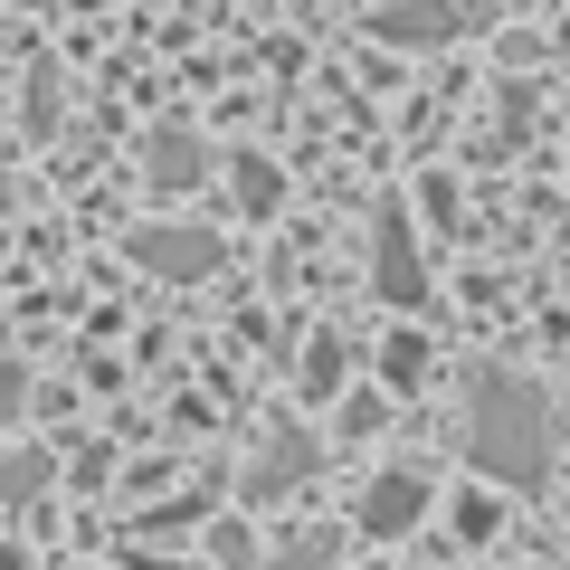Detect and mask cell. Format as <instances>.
Returning a JSON list of instances; mask_svg holds the SVG:
<instances>
[{
    "instance_id": "9c48e42d",
    "label": "cell",
    "mask_w": 570,
    "mask_h": 570,
    "mask_svg": "<svg viewBox=\"0 0 570 570\" xmlns=\"http://www.w3.org/2000/svg\"><path fill=\"white\" fill-rule=\"evenodd\" d=\"M257 570H333V532H295V542H285L276 561H257Z\"/></svg>"
},
{
    "instance_id": "5bb4252c",
    "label": "cell",
    "mask_w": 570,
    "mask_h": 570,
    "mask_svg": "<svg viewBox=\"0 0 570 570\" xmlns=\"http://www.w3.org/2000/svg\"><path fill=\"white\" fill-rule=\"evenodd\" d=\"M134 570H190V561H134Z\"/></svg>"
},
{
    "instance_id": "8992f818",
    "label": "cell",
    "mask_w": 570,
    "mask_h": 570,
    "mask_svg": "<svg viewBox=\"0 0 570 570\" xmlns=\"http://www.w3.org/2000/svg\"><path fill=\"white\" fill-rule=\"evenodd\" d=\"M142 171H153L163 190H181V181H200V171H209V153H200V134H181V124H163V134L142 142Z\"/></svg>"
},
{
    "instance_id": "30bf717a",
    "label": "cell",
    "mask_w": 570,
    "mask_h": 570,
    "mask_svg": "<svg viewBox=\"0 0 570 570\" xmlns=\"http://www.w3.org/2000/svg\"><path fill=\"white\" fill-rule=\"evenodd\" d=\"M39 475H48V456H0V504H29Z\"/></svg>"
},
{
    "instance_id": "7a4b0ae2",
    "label": "cell",
    "mask_w": 570,
    "mask_h": 570,
    "mask_svg": "<svg viewBox=\"0 0 570 570\" xmlns=\"http://www.w3.org/2000/svg\"><path fill=\"white\" fill-rule=\"evenodd\" d=\"M371 295L381 305H428V266H419V238H409V209L381 200V219H371Z\"/></svg>"
},
{
    "instance_id": "8fae6325",
    "label": "cell",
    "mask_w": 570,
    "mask_h": 570,
    "mask_svg": "<svg viewBox=\"0 0 570 570\" xmlns=\"http://www.w3.org/2000/svg\"><path fill=\"white\" fill-rule=\"evenodd\" d=\"M333 381H343V343H333V333H324V343L305 352V400H324Z\"/></svg>"
},
{
    "instance_id": "3957f363",
    "label": "cell",
    "mask_w": 570,
    "mask_h": 570,
    "mask_svg": "<svg viewBox=\"0 0 570 570\" xmlns=\"http://www.w3.org/2000/svg\"><path fill=\"white\" fill-rule=\"evenodd\" d=\"M466 29H475V10H456V0H381L371 10L381 48H456Z\"/></svg>"
},
{
    "instance_id": "6da1fadb",
    "label": "cell",
    "mask_w": 570,
    "mask_h": 570,
    "mask_svg": "<svg viewBox=\"0 0 570 570\" xmlns=\"http://www.w3.org/2000/svg\"><path fill=\"white\" fill-rule=\"evenodd\" d=\"M466 456L494 485H523V494L551 485V466H561V409H551V390L504 371V362H475L466 371Z\"/></svg>"
},
{
    "instance_id": "5b68a950",
    "label": "cell",
    "mask_w": 570,
    "mask_h": 570,
    "mask_svg": "<svg viewBox=\"0 0 570 570\" xmlns=\"http://www.w3.org/2000/svg\"><path fill=\"white\" fill-rule=\"evenodd\" d=\"M419 513H428V475H419V466L371 475V494H362V532H371V542H400Z\"/></svg>"
},
{
    "instance_id": "ba28073f",
    "label": "cell",
    "mask_w": 570,
    "mask_h": 570,
    "mask_svg": "<svg viewBox=\"0 0 570 570\" xmlns=\"http://www.w3.org/2000/svg\"><path fill=\"white\" fill-rule=\"evenodd\" d=\"M228 190H238V209L247 219H266V209H276V163H257V153H238V163H228Z\"/></svg>"
},
{
    "instance_id": "4fadbf2b",
    "label": "cell",
    "mask_w": 570,
    "mask_h": 570,
    "mask_svg": "<svg viewBox=\"0 0 570 570\" xmlns=\"http://www.w3.org/2000/svg\"><path fill=\"white\" fill-rule=\"evenodd\" d=\"M20 400H29V371L0 352V419H20Z\"/></svg>"
},
{
    "instance_id": "7c38bea8",
    "label": "cell",
    "mask_w": 570,
    "mask_h": 570,
    "mask_svg": "<svg viewBox=\"0 0 570 570\" xmlns=\"http://www.w3.org/2000/svg\"><path fill=\"white\" fill-rule=\"evenodd\" d=\"M419 371H428V343H419V333H400V343H390V381H419Z\"/></svg>"
},
{
    "instance_id": "9a60e30c",
    "label": "cell",
    "mask_w": 570,
    "mask_h": 570,
    "mask_svg": "<svg viewBox=\"0 0 570 570\" xmlns=\"http://www.w3.org/2000/svg\"><path fill=\"white\" fill-rule=\"evenodd\" d=\"M0 209H10V181H0Z\"/></svg>"
},
{
    "instance_id": "277c9868",
    "label": "cell",
    "mask_w": 570,
    "mask_h": 570,
    "mask_svg": "<svg viewBox=\"0 0 570 570\" xmlns=\"http://www.w3.org/2000/svg\"><path fill=\"white\" fill-rule=\"evenodd\" d=\"M134 257H142V276L190 285V276H209V266H219V238H209V228H171V219H153V228H134Z\"/></svg>"
},
{
    "instance_id": "2e32d148",
    "label": "cell",
    "mask_w": 570,
    "mask_h": 570,
    "mask_svg": "<svg viewBox=\"0 0 570 570\" xmlns=\"http://www.w3.org/2000/svg\"><path fill=\"white\" fill-rule=\"evenodd\" d=\"M513 10H523V0H513Z\"/></svg>"
},
{
    "instance_id": "52a82bcc",
    "label": "cell",
    "mask_w": 570,
    "mask_h": 570,
    "mask_svg": "<svg viewBox=\"0 0 570 570\" xmlns=\"http://www.w3.org/2000/svg\"><path fill=\"white\" fill-rule=\"evenodd\" d=\"M314 475V438L305 428H285V438H266V456H257V485L247 494H295Z\"/></svg>"
}]
</instances>
